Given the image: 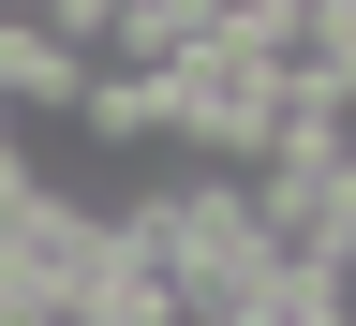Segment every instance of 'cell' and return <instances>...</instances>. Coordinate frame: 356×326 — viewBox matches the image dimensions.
I'll use <instances>...</instances> for the list:
<instances>
[{
	"label": "cell",
	"instance_id": "1",
	"mask_svg": "<svg viewBox=\"0 0 356 326\" xmlns=\"http://www.w3.org/2000/svg\"><path fill=\"white\" fill-rule=\"evenodd\" d=\"M149 74H163V149L178 163H267L282 149V60H267V44L208 30V44H178V60H149Z\"/></svg>",
	"mask_w": 356,
	"mask_h": 326
},
{
	"label": "cell",
	"instance_id": "2",
	"mask_svg": "<svg viewBox=\"0 0 356 326\" xmlns=\"http://www.w3.org/2000/svg\"><path fill=\"white\" fill-rule=\"evenodd\" d=\"M74 133H89V149H149V163H163V74L89 60V89H74Z\"/></svg>",
	"mask_w": 356,
	"mask_h": 326
},
{
	"label": "cell",
	"instance_id": "3",
	"mask_svg": "<svg viewBox=\"0 0 356 326\" xmlns=\"http://www.w3.org/2000/svg\"><path fill=\"white\" fill-rule=\"evenodd\" d=\"M30 178H44V163H30V133H0V222L30 208Z\"/></svg>",
	"mask_w": 356,
	"mask_h": 326
}]
</instances>
